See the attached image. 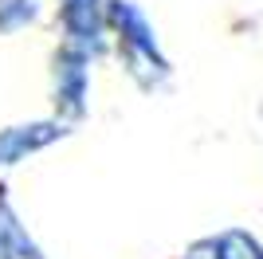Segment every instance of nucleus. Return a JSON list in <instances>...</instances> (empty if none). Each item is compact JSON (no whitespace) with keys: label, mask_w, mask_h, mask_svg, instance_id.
I'll list each match as a JSON object with an SVG mask.
<instances>
[{"label":"nucleus","mask_w":263,"mask_h":259,"mask_svg":"<svg viewBox=\"0 0 263 259\" xmlns=\"http://www.w3.org/2000/svg\"><path fill=\"white\" fill-rule=\"evenodd\" d=\"M106 12H110V51L118 55L126 79L145 95L165 90L173 79V63L161 47V35H157L149 12L138 0H106Z\"/></svg>","instance_id":"obj_1"},{"label":"nucleus","mask_w":263,"mask_h":259,"mask_svg":"<svg viewBox=\"0 0 263 259\" xmlns=\"http://www.w3.org/2000/svg\"><path fill=\"white\" fill-rule=\"evenodd\" d=\"M0 259H47L32 228L24 224L16 200L8 196V184L0 181Z\"/></svg>","instance_id":"obj_6"},{"label":"nucleus","mask_w":263,"mask_h":259,"mask_svg":"<svg viewBox=\"0 0 263 259\" xmlns=\"http://www.w3.org/2000/svg\"><path fill=\"white\" fill-rule=\"evenodd\" d=\"M55 20H59V40L63 43L95 55V59H102L110 51L106 0H59L55 4Z\"/></svg>","instance_id":"obj_3"},{"label":"nucleus","mask_w":263,"mask_h":259,"mask_svg":"<svg viewBox=\"0 0 263 259\" xmlns=\"http://www.w3.org/2000/svg\"><path fill=\"white\" fill-rule=\"evenodd\" d=\"M44 16V0H0V35H20Z\"/></svg>","instance_id":"obj_7"},{"label":"nucleus","mask_w":263,"mask_h":259,"mask_svg":"<svg viewBox=\"0 0 263 259\" xmlns=\"http://www.w3.org/2000/svg\"><path fill=\"white\" fill-rule=\"evenodd\" d=\"M71 122L55 118V114H44V118H24V122H8L0 126V173L16 169V165L40 157L44 150L59 145V141L71 134Z\"/></svg>","instance_id":"obj_4"},{"label":"nucleus","mask_w":263,"mask_h":259,"mask_svg":"<svg viewBox=\"0 0 263 259\" xmlns=\"http://www.w3.org/2000/svg\"><path fill=\"white\" fill-rule=\"evenodd\" d=\"M177 259H263V239L248 228H220L189 239Z\"/></svg>","instance_id":"obj_5"},{"label":"nucleus","mask_w":263,"mask_h":259,"mask_svg":"<svg viewBox=\"0 0 263 259\" xmlns=\"http://www.w3.org/2000/svg\"><path fill=\"white\" fill-rule=\"evenodd\" d=\"M95 55L79 51L71 43H55L51 47V59H47V98H51V114L55 118L79 122L87 118L90 110V83H95Z\"/></svg>","instance_id":"obj_2"}]
</instances>
